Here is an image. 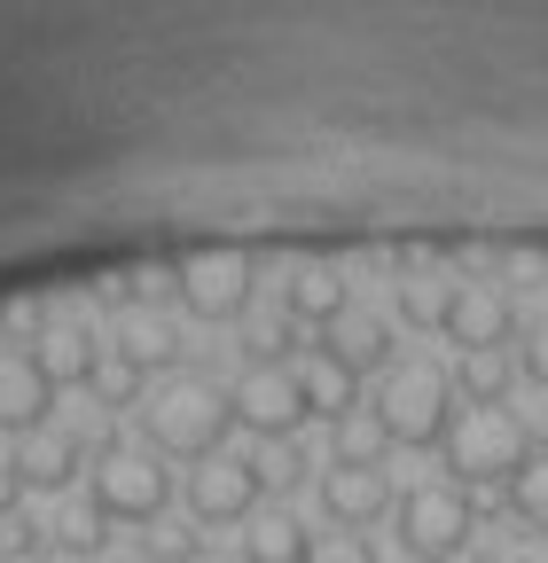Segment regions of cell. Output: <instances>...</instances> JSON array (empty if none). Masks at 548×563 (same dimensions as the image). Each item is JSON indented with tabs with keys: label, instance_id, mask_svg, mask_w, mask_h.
<instances>
[{
	"label": "cell",
	"instance_id": "obj_1",
	"mask_svg": "<svg viewBox=\"0 0 548 563\" xmlns=\"http://www.w3.org/2000/svg\"><path fill=\"white\" fill-rule=\"evenodd\" d=\"M142 422H150V454L157 462H212V454H228L235 399L220 384H204V376H173L142 407Z\"/></svg>",
	"mask_w": 548,
	"mask_h": 563
},
{
	"label": "cell",
	"instance_id": "obj_2",
	"mask_svg": "<svg viewBox=\"0 0 548 563\" xmlns=\"http://www.w3.org/2000/svg\"><path fill=\"white\" fill-rule=\"evenodd\" d=\"M533 462V422L509 415V407H470L454 415V431H447V470L454 485H509L517 470Z\"/></svg>",
	"mask_w": 548,
	"mask_h": 563
},
{
	"label": "cell",
	"instance_id": "obj_3",
	"mask_svg": "<svg viewBox=\"0 0 548 563\" xmlns=\"http://www.w3.org/2000/svg\"><path fill=\"white\" fill-rule=\"evenodd\" d=\"M87 501L110 517V525H133V532H150L165 525L173 509V470L142 446H102V462L87 470Z\"/></svg>",
	"mask_w": 548,
	"mask_h": 563
},
{
	"label": "cell",
	"instance_id": "obj_4",
	"mask_svg": "<svg viewBox=\"0 0 548 563\" xmlns=\"http://www.w3.org/2000/svg\"><path fill=\"white\" fill-rule=\"evenodd\" d=\"M392 525H399V548L416 563H454L478 532V509H470V493L454 477H424L392 501Z\"/></svg>",
	"mask_w": 548,
	"mask_h": 563
},
{
	"label": "cell",
	"instance_id": "obj_5",
	"mask_svg": "<svg viewBox=\"0 0 548 563\" xmlns=\"http://www.w3.org/2000/svg\"><path fill=\"white\" fill-rule=\"evenodd\" d=\"M369 415H376L384 446H416V454L447 446V431H454V384L439 368H392Z\"/></svg>",
	"mask_w": 548,
	"mask_h": 563
},
{
	"label": "cell",
	"instance_id": "obj_6",
	"mask_svg": "<svg viewBox=\"0 0 548 563\" xmlns=\"http://www.w3.org/2000/svg\"><path fill=\"white\" fill-rule=\"evenodd\" d=\"M251 290H259V266H251V251H228V243L188 251L173 266V298L196 321H243L251 313Z\"/></svg>",
	"mask_w": 548,
	"mask_h": 563
},
{
	"label": "cell",
	"instance_id": "obj_7",
	"mask_svg": "<svg viewBox=\"0 0 548 563\" xmlns=\"http://www.w3.org/2000/svg\"><path fill=\"white\" fill-rule=\"evenodd\" d=\"M266 501V462L251 454H212L188 470V517L196 525H251Z\"/></svg>",
	"mask_w": 548,
	"mask_h": 563
},
{
	"label": "cell",
	"instance_id": "obj_8",
	"mask_svg": "<svg viewBox=\"0 0 548 563\" xmlns=\"http://www.w3.org/2000/svg\"><path fill=\"white\" fill-rule=\"evenodd\" d=\"M235 399V422L251 439H274V446H291L298 439V422H306V391H298V368H243V384L228 391Z\"/></svg>",
	"mask_w": 548,
	"mask_h": 563
},
{
	"label": "cell",
	"instance_id": "obj_9",
	"mask_svg": "<svg viewBox=\"0 0 548 563\" xmlns=\"http://www.w3.org/2000/svg\"><path fill=\"white\" fill-rule=\"evenodd\" d=\"M392 470L384 462H329L321 470V517L337 532H369L376 517H392Z\"/></svg>",
	"mask_w": 548,
	"mask_h": 563
},
{
	"label": "cell",
	"instance_id": "obj_10",
	"mask_svg": "<svg viewBox=\"0 0 548 563\" xmlns=\"http://www.w3.org/2000/svg\"><path fill=\"white\" fill-rule=\"evenodd\" d=\"M439 336H447L454 352H502V344H517V306H509V290H502V282H462Z\"/></svg>",
	"mask_w": 548,
	"mask_h": 563
},
{
	"label": "cell",
	"instance_id": "obj_11",
	"mask_svg": "<svg viewBox=\"0 0 548 563\" xmlns=\"http://www.w3.org/2000/svg\"><path fill=\"white\" fill-rule=\"evenodd\" d=\"M346 313H353V266H337V258H306V266H291V282H283V321L337 329Z\"/></svg>",
	"mask_w": 548,
	"mask_h": 563
},
{
	"label": "cell",
	"instance_id": "obj_12",
	"mask_svg": "<svg viewBox=\"0 0 548 563\" xmlns=\"http://www.w3.org/2000/svg\"><path fill=\"white\" fill-rule=\"evenodd\" d=\"M32 361H40V376H47L55 391H87V384L102 376V361H110V344H102L87 321H47L40 344H32Z\"/></svg>",
	"mask_w": 548,
	"mask_h": 563
},
{
	"label": "cell",
	"instance_id": "obj_13",
	"mask_svg": "<svg viewBox=\"0 0 548 563\" xmlns=\"http://www.w3.org/2000/svg\"><path fill=\"white\" fill-rule=\"evenodd\" d=\"M9 462H17V477H24V493H63V485L87 470V439L63 431V422H40V431L17 439Z\"/></svg>",
	"mask_w": 548,
	"mask_h": 563
},
{
	"label": "cell",
	"instance_id": "obj_14",
	"mask_svg": "<svg viewBox=\"0 0 548 563\" xmlns=\"http://www.w3.org/2000/svg\"><path fill=\"white\" fill-rule=\"evenodd\" d=\"M47 407H55V384L40 376V361L17 344H0V431H17V439L40 431Z\"/></svg>",
	"mask_w": 548,
	"mask_h": 563
},
{
	"label": "cell",
	"instance_id": "obj_15",
	"mask_svg": "<svg viewBox=\"0 0 548 563\" xmlns=\"http://www.w3.org/2000/svg\"><path fill=\"white\" fill-rule=\"evenodd\" d=\"M321 352H329L346 376H392V321L353 306L337 329H321Z\"/></svg>",
	"mask_w": 548,
	"mask_h": 563
},
{
	"label": "cell",
	"instance_id": "obj_16",
	"mask_svg": "<svg viewBox=\"0 0 548 563\" xmlns=\"http://www.w3.org/2000/svg\"><path fill=\"white\" fill-rule=\"evenodd\" d=\"M454 290H462V274H447V266H431V258H399L392 298H399V321H407V329H447Z\"/></svg>",
	"mask_w": 548,
	"mask_h": 563
},
{
	"label": "cell",
	"instance_id": "obj_17",
	"mask_svg": "<svg viewBox=\"0 0 548 563\" xmlns=\"http://www.w3.org/2000/svg\"><path fill=\"white\" fill-rule=\"evenodd\" d=\"M110 361H125L133 376H165L180 361V329L165 313H118V344H110Z\"/></svg>",
	"mask_w": 548,
	"mask_h": 563
},
{
	"label": "cell",
	"instance_id": "obj_18",
	"mask_svg": "<svg viewBox=\"0 0 548 563\" xmlns=\"http://www.w3.org/2000/svg\"><path fill=\"white\" fill-rule=\"evenodd\" d=\"M298 391H306V415H321V422H346V415H361V376H346V368H337L321 344L298 361Z\"/></svg>",
	"mask_w": 548,
	"mask_h": 563
},
{
	"label": "cell",
	"instance_id": "obj_19",
	"mask_svg": "<svg viewBox=\"0 0 548 563\" xmlns=\"http://www.w3.org/2000/svg\"><path fill=\"white\" fill-rule=\"evenodd\" d=\"M306 548H314V532L291 509H259L243 532V563H306Z\"/></svg>",
	"mask_w": 548,
	"mask_h": 563
},
{
	"label": "cell",
	"instance_id": "obj_20",
	"mask_svg": "<svg viewBox=\"0 0 548 563\" xmlns=\"http://www.w3.org/2000/svg\"><path fill=\"white\" fill-rule=\"evenodd\" d=\"M447 384H454V399H470V407H502L509 384H517V361H509V352H462Z\"/></svg>",
	"mask_w": 548,
	"mask_h": 563
},
{
	"label": "cell",
	"instance_id": "obj_21",
	"mask_svg": "<svg viewBox=\"0 0 548 563\" xmlns=\"http://www.w3.org/2000/svg\"><path fill=\"white\" fill-rule=\"evenodd\" d=\"M47 540L63 548V563H102V548H110V517H102L95 501H72V509L47 525Z\"/></svg>",
	"mask_w": 548,
	"mask_h": 563
},
{
	"label": "cell",
	"instance_id": "obj_22",
	"mask_svg": "<svg viewBox=\"0 0 548 563\" xmlns=\"http://www.w3.org/2000/svg\"><path fill=\"white\" fill-rule=\"evenodd\" d=\"M509 509H517V525H525V532H540V540H548V454H540V446H533V462L509 477Z\"/></svg>",
	"mask_w": 548,
	"mask_h": 563
},
{
	"label": "cell",
	"instance_id": "obj_23",
	"mask_svg": "<svg viewBox=\"0 0 548 563\" xmlns=\"http://www.w3.org/2000/svg\"><path fill=\"white\" fill-rule=\"evenodd\" d=\"M329 462H384L376 415H346V422H337V454H329Z\"/></svg>",
	"mask_w": 548,
	"mask_h": 563
},
{
	"label": "cell",
	"instance_id": "obj_24",
	"mask_svg": "<svg viewBox=\"0 0 548 563\" xmlns=\"http://www.w3.org/2000/svg\"><path fill=\"white\" fill-rule=\"evenodd\" d=\"M306 563H384V555H376L369 532H337V525H329V532L306 548Z\"/></svg>",
	"mask_w": 548,
	"mask_h": 563
},
{
	"label": "cell",
	"instance_id": "obj_25",
	"mask_svg": "<svg viewBox=\"0 0 548 563\" xmlns=\"http://www.w3.org/2000/svg\"><path fill=\"white\" fill-rule=\"evenodd\" d=\"M40 548H55L40 517H24V509H17V517H0V555H9V563H32Z\"/></svg>",
	"mask_w": 548,
	"mask_h": 563
},
{
	"label": "cell",
	"instance_id": "obj_26",
	"mask_svg": "<svg viewBox=\"0 0 548 563\" xmlns=\"http://www.w3.org/2000/svg\"><path fill=\"white\" fill-rule=\"evenodd\" d=\"M142 384H150V376H133L125 361H102V376H95L87 391H95V407H110V415H118V407H133V399H142Z\"/></svg>",
	"mask_w": 548,
	"mask_h": 563
},
{
	"label": "cell",
	"instance_id": "obj_27",
	"mask_svg": "<svg viewBox=\"0 0 548 563\" xmlns=\"http://www.w3.org/2000/svg\"><path fill=\"white\" fill-rule=\"evenodd\" d=\"M142 555H150V563H204V555H196V532H188V525H150Z\"/></svg>",
	"mask_w": 548,
	"mask_h": 563
},
{
	"label": "cell",
	"instance_id": "obj_28",
	"mask_svg": "<svg viewBox=\"0 0 548 563\" xmlns=\"http://www.w3.org/2000/svg\"><path fill=\"white\" fill-rule=\"evenodd\" d=\"M517 376H525L533 391H548V329H525V336H517Z\"/></svg>",
	"mask_w": 548,
	"mask_h": 563
},
{
	"label": "cell",
	"instance_id": "obj_29",
	"mask_svg": "<svg viewBox=\"0 0 548 563\" xmlns=\"http://www.w3.org/2000/svg\"><path fill=\"white\" fill-rule=\"evenodd\" d=\"M24 509V477H17V462H0V517H17Z\"/></svg>",
	"mask_w": 548,
	"mask_h": 563
},
{
	"label": "cell",
	"instance_id": "obj_30",
	"mask_svg": "<svg viewBox=\"0 0 548 563\" xmlns=\"http://www.w3.org/2000/svg\"><path fill=\"white\" fill-rule=\"evenodd\" d=\"M486 563H533V555H486Z\"/></svg>",
	"mask_w": 548,
	"mask_h": 563
}]
</instances>
